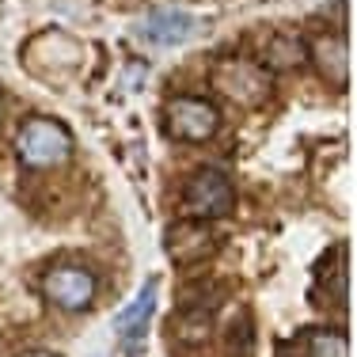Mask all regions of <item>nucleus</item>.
Returning <instances> with one entry per match:
<instances>
[{"instance_id":"nucleus-1","label":"nucleus","mask_w":357,"mask_h":357,"mask_svg":"<svg viewBox=\"0 0 357 357\" xmlns=\"http://www.w3.org/2000/svg\"><path fill=\"white\" fill-rule=\"evenodd\" d=\"M209 80H213L217 96H225L228 103H236L243 110H259L262 103H270V96H274V73H266L259 61L240 57V54L217 57Z\"/></svg>"},{"instance_id":"nucleus-2","label":"nucleus","mask_w":357,"mask_h":357,"mask_svg":"<svg viewBox=\"0 0 357 357\" xmlns=\"http://www.w3.org/2000/svg\"><path fill=\"white\" fill-rule=\"evenodd\" d=\"M15 156H20L23 167L31 172H46V167H57L73 156V133L65 122L46 114H35L20 126V137H15Z\"/></svg>"},{"instance_id":"nucleus-3","label":"nucleus","mask_w":357,"mask_h":357,"mask_svg":"<svg viewBox=\"0 0 357 357\" xmlns=\"http://www.w3.org/2000/svg\"><path fill=\"white\" fill-rule=\"evenodd\" d=\"M183 209L194 220H220L236 209V190L225 172L217 167H198L183 186Z\"/></svg>"},{"instance_id":"nucleus-4","label":"nucleus","mask_w":357,"mask_h":357,"mask_svg":"<svg viewBox=\"0 0 357 357\" xmlns=\"http://www.w3.org/2000/svg\"><path fill=\"white\" fill-rule=\"evenodd\" d=\"M164 126L175 141L202 144L220 130V110L202 96H175L164 110Z\"/></svg>"},{"instance_id":"nucleus-5","label":"nucleus","mask_w":357,"mask_h":357,"mask_svg":"<svg viewBox=\"0 0 357 357\" xmlns=\"http://www.w3.org/2000/svg\"><path fill=\"white\" fill-rule=\"evenodd\" d=\"M225 243V236L213 228V220H175L164 236L167 255L178 262V266H198V262H209V255H217V248Z\"/></svg>"},{"instance_id":"nucleus-6","label":"nucleus","mask_w":357,"mask_h":357,"mask_svg":"<svg viewBox=\"0 0 357 357\" xmlns=\"http://www.w3.org/2000/svg\"><path fill=\"white\" fill-rule=\"evenodd\" d=\"M42 293L50 304H57L61 312H84L96 301V274L84 266H50L42 278Z\"/></svg>"},{"instance_id":"nucleus-7","label":"nucleus","mask_w":357,"mask_h":357,"mask_svg":"<svg viewBox=\"0 0 357 357\" xmlns=\"http://www.w3.org/2000/svg\"><path fill=\"white\" fill-rule=\"evenodd\" d=\"M308 61L319 69V76L335 88L350 84V42L346 35H319L308 46Z\"/></svg>"},{"instance_id":"nucleus-8","label":"nucleus","mask_w":357,"mask_h":357,"mask_svg":"<svg viewBox=\"0 0 357 357\" xmlns=\"http://www.w3.org/2000/svg\"><path fill=\"white\" fill-rule=\"evenodd\" d=\"M194 31V20L186 12H175V8H160V12H149L141 20L137 35L152 46H175V42H186Z\"/></svg>"},{"instance_id":"nucleus-9","label":"nucleus","mask_w":357,"mask_h":357,"mask_svg":"<svg viewBox=\"0 0 357 357\" xmlns=\"http://www.w3.org/2000/svg\"><path fill=\"white\" fill-rule=\"evenodd\" d=\"M172 335H175V342H183V346H202L209 335H213V304L186 301L183 308L175 312Z\"/></svg>"},{"instance_id":"nucleus-10","label":"nucleus","mask_w":357,"mask_h":357,"mask_svg":"<svg viewBox=\"0 0 357 357\" xmlns=\"http://www.w3.org/2000/svg\"><path fill=\"white\" fill-rule=\"evenodd\" d=\"M308 61V46L293 35H270L266 50H262V69L266 73H293Z\"/></svg>"},{"instance_id":"nucleus-11","label":"nucleus","mask_w":357,"mask_h":357,"mask_svg":"<svg viewBox=\"0 0 357 357\" xmlns=\"http://www.w3.org/2000/svg\"><path fill=\"white\" fill-rule=\"evenodd\" d=\"M152 308H156V282H149V285H144L137 301H133L130 308L122 312V316H118V338H126V342L141 338L144 331H149Z\"/></svg>"},{"instance_id":"nucleus-12","label":"nucleus","mask_w":357,"mask_h":357,"mask_svg":"<svg viewBox=\"0 0 357 357\" xmlns=\"http://www.w3.org/2000/svg\"><path fill=\"white\" fill-rule=\"evenodd\" d=\"M304 357H350V338L338 327H308L304 331Z\"/></svg>"},{"instance_id":"nucleus-13","label":"nucleus","mask_w":357,"mask_h":357,"mask_svg":"<svg viewBox=\"0 0 357 357\" xmlns=\"http://www.w3.org/2000/svg\"><path fill=\"white\" fill-rule=\"evenodd\" d=\"M20 357H57V354H50V350H27V354H20Z\"/></svg>"}]
</instances>
